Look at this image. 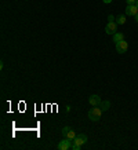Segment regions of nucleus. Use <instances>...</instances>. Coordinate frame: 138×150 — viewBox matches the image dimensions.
<instances>
[{
	"label": "nucleus",
	"instance_id": "9",
	"mask_svg": "<svg viewBox=\"0 0 138 150\" xmlns=\"http://www.w3.org/2000/svg\"><path fill=\"white\" fill-rule=\"evenodd\" d=\"M100 108L102 109V112H105L110 108V102L109 100H101V103H100Z\"/></svg>",
	"mask_w": 138,
	"mask_h": 150
},
{
	"label": "nucleus",
	"instance_id": "16",
	"mask_svg": "<svg viewBox=\"0 0 138 150\" xmlns=\"http://www.w3.org/2000/svg\"><path fill=\"white\" fill-rule=\"evenodd\" d=\"M134 18H135V22H138V14L135 15V17H134Z\"/></svg>",
	"mask_w": 138,
	"mask_h": 150
},
{
	"label": "nucleus",
	"instance_id": "7",
	"mask_svg": "<svg viewBox=\"0 0 138 150\" xmlns=\"http://www.w3.org/2000/svg\"><path fill=\"white\" fill-rule=\"evenodd\" d=\"M88 102H90V105H92V106H100L101 98H100V95H91L90 99H88Z\"/></svg>",
	"mask_w": 138,
	"mask_h": 150
},
{
	"label": "nucleus",
	"instance_id": "13",
	"mask_svg": "<svg viewBox=\"0 0 138 150\" xmlns=\"http://www.w3.org/2000/svg\"><path fill=\"white\" fill-rule=\"evenodd\" d=\"M108 21H109V22H115V17H113L112 14H109V15H108Z\"/></svg>",
	"mask_w": 138,
	"mask_h": 150
},
{
	"label": "nucleus",
	"instance_id": "1",
	"mask_svg": "<svg viewBox=\"0 0 138 150\" xmlns=\"http://www.w3.org/2000/svg\"><path fill=\"white\" fill-rule=\"evenodd\" d=\"M87 142V135H84V134H79L76 135L73 139V145H72V149L73 150H80L82 149V146L84 145Z\"/></svg>",
	"mask_w": 138,
	"mask_h": 150
},
{
	"label": "nucleus",
	"instance_id": "15",
	"mask_svg": "<svg viewBox=\"0 0 138 150\" xmlns=\"http://www.w3.org/2000/svg\"><path fill=\"white\" fill-rule=\"evenodd\" d=\"M102 1H104V3H105V4H110V3H112V1H113V0H102Z\"/></svg>",
	"mask_w": 138,
	"mask_h": 150
},
{
	"label": "nucleus",
	"instance_id": "3",
	"mask_svg": "<svg viewBox=\"0 0 138 150\" xmlns=\"http://www.w3.org/2000/svg\"><path fill=\"white\" fill-rule=\"evenodd\" d=\"M72 145H73V141H72V139H69V138H64V139L58 143L57 149L58 150H68V149H72Z\"/></svg>",
	"mask_w": 138,
	"mask_h": 150
},
{
	"label": "nucleus",
	"instance_id": "8",
	"mask_svg": "<svg viewBox=\"0 0 138 150\" xmlns=\"http://www.w3.org/2000/svg\"><path fill=\"white\" fill-rule=\"evenodd\" d=\"M126 17H127V15H126V14H119V15H117V17H116V23H119V25H124V23H126Z\"/></svg>",
	"mask_w": 138,
	"mask_h": 150
},
{
	"label": "nucleus",
	"instance_id": "4",
	"mask_svg": "<svg viewBox=\"0 0 138 150\" xmlns=\"http://www.w3.org/2000/svg\"><path fill=\"white\" fill-rule=\"evenodd\" d=\"M127 50H129V43L126 40H122V41H119V43H116V51H117L119 54H124Z\"/></svg>",
	"mask_w": 138,
	"mask_h": 150
},
{
	"label": "nucleus",
	"instance_id": "5",
	"mask_svg": "<svg viewBox=\"0 0 138 150\" xmlns=\"http://www.w3.org/2000/svg\"><path fill=\"white\" fill-rule=\"evenodd\" d=\"M138 14V7L135 4H127L126 7V15L127 17H135Z\"/></svg>",
	"mask_w": 138,
	"mask_h": 150
},
{
	"label": "nucleus",
	"instance_id": "2",
	"mask_svg": "<svg viewBox=\"0 0 138 150\" xmlns=\"http://www.w3.org/2000/svg\"><path fill=\"white\" fill-rule=\"evenodd\" d=\"M101 116H102V109L100 106H94L91 110H88V118H90L91 121H94V123L100 121Z\"/></svg>",
	"mask_w": 138,
	"mask_h": 150
},
{
	"label": "nucleus",
	"instance_id": "10",
	"mask_svg": "<svg viewBox=\"0 0 138 150\" xmlns=\"http://www.w3.org/2000/svg\"><path fill=\"white\" fill-rule=\"evenodd\" d=\"M122 40H124V35L123 33H117L116 32L115 35H113V41H115V43H119V41H122Z\"/></svg>",
	"mask_w": 138,
	"mask_h": 150
},
{
	"label": "nucleus",
	"instance_id": "11",
	"mask_svg": "<svg viewBox=\"0 0 138 150\" xmlns=\"http://www.w3.org/2000/svg\"><path fill=\"white\" fill-rule=\"evenodd\" d=\"M75 137H76V134H75V131L72 129V128H70V129L68 131V134H66V137H65V138H69V139H72V141H73Z\"/></svg>",
	"mask_w": 138,
	"mask_h": 150
},
{
	"label": "nucleus",
	"instance_id": "14",
	"mask_svg": "<svg viewBox=\"0 0 138 150\" xmlns=\"http://www.w3.org/2000/svg\"><path fill=\"white\" fill-rule=\"evenodd\" d=\"M127 1V4H135L137 3V0H126Z\"/></svg>",
	"mask_w": 138,
	"mask_h": 150
},
{
	"label": "nucleus",
	"instance_id": "6",
	"mask_svg": "<svg viewBox=\"0 0 138 150\" xmlns=\"http://www.w3.org/2000/svg\"><path fill=\"white\" fill-rule=\"evenodd\" d=\"M106 35H115L117 32V23L116 22H108L105 26Z\"/></svg>",
	"mask_w": 138,
	"mask_h": 150
},
{
	"label": "nucleus",
	"instance_id": "12",
	"mask_svg": "<svg viewBox=\"0 0 138 150\" xmlns=\"http://www.w3.org/2000/svg\"><path fill=\"white\" fill-rule=\"evenodd\" d=\"M69 129H70V127H64V128H62V135H64V138L66 137V134H68Z\"/></svg>",
	"mask_w": 138,
	"mask_h": 150
},
{
	"label": "nucleus",
	"instance_id": "17",
	"mask_svg": "<svg viewBox=\"0 0 138 150\" xmlns=\"http://www.w3.org/2000/svg\"><path fill=\"white\" fill-rule=\"evenodd\" d=\"M135 6H137V7H138V0H137V3H135Z\"/></svg>",
	"mask_w": 138,
	"mask_h": 150
}]
</instances>
